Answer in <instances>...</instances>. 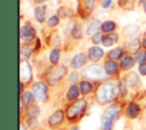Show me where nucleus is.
Masks as SVG:
<instances>
[{"label":"nucleus","mask_w":146,"mask_h":130,"mask_svg":"<svg viewBox=\"0 0 146 130\" xmlns=\"http://www.w3.org/2000/svg\"><path fill=\"white\" fill-rule=\"evenodd\" d=\"M119 91H120V88L116 84H114L113 82L106 81L103 84H100L99 88L97 89L96 97L100 104H107L116 97Z\"/></svg>","instance_id":"obj_1"},{"label":"nucleus","mask_w":146,"mask_h":130,"mask_svg":"<svg viewBox=\"0 0 146 130\" xmlns=\"http://www.w3.org/2000/svg\"><path fill=\"white\" fill-rule=\"evenodd\" d=\"M120 113V106L114 104L107 107L102 115V130H112V124Z\"/></svg>","instance_id":"obj_2"},{"label":"nucleus","mask_w":146,"mask_h":130,"mask_svg":"<svg viewBox=\"0 0 146 130\" xmlns=\"http://www.w3.org/2000/svg\"><path fill=\"white\" fill-rule=\"evenodd\" d=\"M87 107V103L84 99H79L76 101H74L72 105H70L66 109V116L70 119V120H74L76 119L78 116H80L83 111L86 109Z\"/></svg>","instance_id":"obj_3"},{"label":"nucleus","mask_w":146,"mask_h":130,"mask_svg":"<svg viewBox=\"0 0 146 130\" xmlns=\"http://www.w3.org/2000/svg\"><path fill=\"white\" fill-rule=\"evenodd\" d=\"M83 76L90 80H100L104 78V70L99 65H91L83 71Z\"/></svg>","instance_id":"obj_4"},{"label":"nucleus","mask_w":146,"mask_h":130,"mask_svg":"<svg viewBox=\"0 0 146 130\" xmlns=\"http://www.w3.org/2000/svg\"><path fill=\"white\" fill-rule=\"evenodd\" d=\"M19 78L21 82H30L32 79V70L27 60H22L19 64Z\"/></svg>","instance_id":"obj_5"},{"label":"nucleus","mask_w":146,"mask_h":130,"mask_svg":"<svg viewBox=\"0 0 146 130\" xmlns=\"http://www.w3.org/2000/svg\"><path fill=\"white\" fill-rule=\"evenodd\" d=\"M33 92H34V96L39 100L44 101L47 98V86L42 82H36L33 86Z\"/></svg>","instance_id":"obj_6"},{"label":"nucleus","mask_w":146,"mask_h":130,"mask_svg":"<svg viewBox=\"0 0 146 130\" xmlns=\"http://www.w3.org/2000/svg\"><path fill=\"white\" fill-rule=\"evenodd\" d=\"M66 73V68L64 66H58L54 68L49 74V82L50 84H55L57 81H59Z\"/></svg>","instance_id":"obj_7"},{"label":"nucleus","mask_w":146,"mask_h":130,"mask_svg":"<svg viewBox=\"0 0 146 130\" xmlns=\"http://www.w3.org/2000/svg\"><path fill=\"white\" fill-rule=\"evenodd\" d=\"M34 38H35V32H34V29L31 25L27 24V25H25V26L22 27V30H21V39L23 41H25V42L29 43Z\"/></svg>","instance_id":"obj_8"},{"label":"nucleus","mask_w":146,"mask_h":130,"mask_svg":"<svg viewBox=\"0 0 146 130\" xmlns=\"http://www.w3.org/2000/svg\"><path fill=\"white\" fill-rule=\"evenodd\" d=\"M86 63H87V57H86V55H84V54H78V55H75V56L73 57V59H72V62H71V65H72V67H74V68H80V67H82Z\"/></svg>","instance_id":"obj_9"},{"label":"nucleus","mask_w":146,"mask_h":130,"mask_svg":"<svg viewBox=\"0 0 146 130\" xmlns=\"http://www.w3.org/2000/svg\"><path fill=\"white\" fill-rule=\"evenodd\" d=\"M103 55H104V51L99 47H91L89 49V58L92 62H97L100 57H103Z\"/></svg>","instance_id":"obj_10"},{"label":"nucleus","mask_w":146,"mask_h":130,"mask_svg":"<svg viewBox=\"0 0 146 130\" xmlns=\"http://www.w3.org/2000/svg\"><path fill=\"white\" fill-rule=\"evenodd\" d=\"M64 119V113L63 111H57L55 112L50 117H49V124L50 125H57L59 124Z\"/></svg>","instance_id":"obj_11"},{"label":"nucleus","mask_w":146,"mask_h":130,"mask_svg":"<svg viewBox=\"0 0 146 130\" xmlns=\"http://www.w3.org/2000/svg\"><path fill=\"white\" fill-rule=\"evenodd\" d=\"M139 113H140V108H139V106H138L137 104H135V103H131V104L128 106V108H127V115H128L129 117H131V119L137 117V116L139 115Z\"/></svg>","instance_id":"obj_12"},{"label":"nucleus","mask_w":146,"mask_h":130,"mask_svg":"<svg viewBox=\"0 0 146 130\" xmlns=\"http://www.w3.org/2000/svg\"><path fill=\"white\" fill-rule=\"evenodd\" d=\"M120 64H121V67L123 70H129V68H131L133 66V58L131 56H129V55H123L121 57Z\"/></svg>","instance_id":"obj_13"},{"label":"nucleus","mask_w":146,"mask_h":130,"mask_svg":"<svg viewBox=\"0 0 146 130\" xmlns=\"http://www.w3.org/2000/svg\"><path fill=\"white\" fill-rule=\"evenodd\" d=\"M104 67H105V72H106L107 74H110V75L115 74V73L117 72V70H119L117 63H115V62H113V60L106 62L105 65H104Z\"/></svg>","instance_id":"obj_14"},{"label":"nucleus","mask_w":146,"mask_h":130,"mask_svg":"<svg viewBox=\"0 0 146 130\" xmlns=\"http://www.w3.org/2000/svg\"><path fill=\"white\" fill-rule=\"evenodd\" d=\"M46 10H47L46 6H39V7H36V8L34 9V16H35V18H36L38 22L42 23V22L44 21Z\"/></svg>","instance_id":"obj_15"},{"label":"nucleus","mask_w":146,"mask_h":130,"mask_svg":"<svg viewBox=\"0 0 146 130\" xmlns=\"http://www.w3.org/2000/svg\"><path fill=\"white\" fill-rule=\"evenodd\" d=\"M117 39H119V35H117L116 33H110V34H107V35L104 36V39H103V44H104L105 47H110V46H112L113 43H115V42L117 41Z\"/></svg>","instance_id":"obj_16"},{"label":"nucleus","mask_w":146,"mask_h":130,"mask_svg":"<svg viewBox=\"0 0 146 130\" xmlns=\"http://www.w3.org/2000/svg\"><path fill=\"white\" fill-rule=\"evenodd\" d=\"M99 27H100V22H99L98 19H95V21H92V22L89 24L87 32H88L89 35H95L96 33H98V29H99Z\"/></svg>","instance_id":"obj_17"},{"label":"nucleus","mask_w":146,"mask_h":130,"mask_svg":"<svg viewBox=\"0 0 146 130\" xmlns=\"http://www.w3.org/2000/svg\"><path fill=\"white\" fill-rule=\"evenodd\" d=\"M138 32H139V27L137 25H128L123 29V33L129 36L136 35V34H138Z\"/></svg>","instance_id":"obj_18"},{"label":"nucleus","mask_w":146,"mask_h":130,"mask_svg":"<svg viewBox=\"0 0 146 130\" xmlns=\"http://www.w3.org/2000/svg\"><path fill=\"white\" fill-rule=\"evenodd\" d=\"M127 82H128V84H129L130 87L135 88V87H137V86L139 84V78H138V75H137L136 73L131 72V73H130V74L128 75Z\"/></svg>","instance_id":"obj_19"},{"label":"nucleus","mask_w":146,"mask_h":130,"mask_svg":"<svg viewBox=\"0 0 146 130\" xmlns=\"http://www.w3.org/2000/svg\"><path fill=\"white\" fill-rule=\"evenodd\" d=\"M79 94H80V91H79L78 87L73 84V86L68 89V91H67V99H70V100H75V99L79 97Z\"/></svg>","instance_id":"obj_20"},{"label":"nucleus","mask_w":146,"mask_h":130,"mask_svg":"<svg viewBox=\"0 0 146 130\" xmlns=\"http://www.w3.org/2000/svg\"><path fill=\"white\" fill-rule=\"evenodd\" d=\"M39 114H40V108L36 105H32L27 108V115L30 119H36Z\"/></svg>","instance_id":"obj_21"},{"label":"nucleus","mask_w":146,"mask_h":130,"mask_svg":"<svg viewBox=\"0 0 146 130\" xmlns=\"http://www.w3.org/2000/svg\"><path fill=\"white\" fill-rule=\"evenodd\" d=\"M32 50H33V47L30 46L29 43H27V44H23V46L21 47V56H22L23 58H27V57L31 55Z\"/></svg>","instance_id":"obj_22"},{"label":"nucleus","mask_w":146,"mask_h":130,"mask_svg":"<svg viewBox=\"0 0 146 130\" xmlns=\"http://www.w3.org/2000/svg\"><path fill=\"white\" fill-rule=\"evenodd\" d=\"M108 57H110V59H112V60H115V59H119V58H121L122 57V49L121 48H114L113 50H111L110 52H108Z\"/></svg>","instance_id":"obj_23"},{"label":"nucleus","mask_w":146,"mask_h":130,"mask_svg":"<svg viewBox=\"0 0 146 130\" xmlns=\"http://www.w3.org/2000/svg\"><path fill=\"white\" fill-rule=\"evenodd\" d=\"M91 89H92V84L89 81H82L80 83V90H81L82 94H84V95L89 94L91 91Z\"/></svg>","instance_id":"obj_24"},{"label":"nucleus","mask_w":146,"mask_h":130,"mask_svg":"<svg viewBox=\"0 0 146 130\" xmlns=\"http://www.w3.org/2000/svg\"><path fill=\"white\" fill-rule=\"evenodd\" d=\"M115 23L113 21H107L102 25V30L104 32H113L115 30Z\"/></svg>","instance_id":"obj_25"},{"label":"nucleus","mask_w":146,"mask_h":130,"mask_svg":"<svg viewBox=\"0 0 146 130\" xmlns=\"http://www.w3.org/2000/svg\"><path fill=\"white\" fill-rule=\"evenodd\" d=\"M33 100H34V96H33L31 92L26 91V92H24V94L22 95V98H21V101H22V103L29 105V104H31Z\"/></svg>","instance_id":"obj_26"},{"label":"nucleus","mask_w":146,"mask_h":130,"mask_svg":"<svg viewBox=\"0 0 146 130\" xmlns=\"http://www.w3.org/2000/svg\"><path fill=\"white\" fill-rule=\"evenodd\" d=\"M72 35L75 39H81L82 38V27H81V25L75 24L73 26V29H72Z\"/></svg>","instance_id":"obj_27"},{"label":"nucleus","mask_w":146,"mask_h":130,"mask_svg":"<svg viewBox=\"0 0 146 130\" xmlns=\"http://www.w3.org/2000/svg\"><path fill=\"white\" fill-rule=\"evenodd\" d=\"M127 48L131 51V52H136L137 49L139 48V41L137 39H133L132 41H130L128 44H127Z\"/></svg>","instance_id":"obj_28"},{"label":"nucleus","mask_w":146,"mask_h":130,"mask_svg":"<svg viewBox=\"0 0 146 130\" xmlns=\"http://www.w3.org/2000/svg\"><path fill=\"white\" fill-rule=\"evenodd\" d=\"M59 60V50L58 49H54L50 52V62L52 64H57Z\"/></svg>","instance_id":"obj_29"},{"label":"nucleus","mask_w":146,"mask_h":130,"mask_svg":"<svg viewBox=\"0 0 146 130\" xmlns=\"http://www.w3.org/2000/svg\"><path fill=\"white\" fill-rule=\"evenodd\" d=\"M127 84H128V82H127L125 78H122V80L119 83V88H120V91H121V95L122 96H125L127 95Z\"/></svg>","instance_id":"obj_30"},{"label":"nucleus","mask_w":146,"mask_h":130,"mask_svg":"<svg viewBox=\"0 0 146 130\" xmlns=\"http://www.w3.org/2000/svg\"><path fill=\"white\" fill-rule=\"evenodd\" d=\"M136 60L138 63H146V50H140L136 55Z\"/></svg>","instance_id":"obj_31"},{"label":"nucleus","mask_w":146,"mask_h":130,"mask_svg":"<svg viewBox=\"0 0 146 130\" xmlns=\"http://www.w3.org/2000/svg\"><path fill=\"white\" fill-rule=\"evenodd\" d=\"M58 22H59L58 16L54 15V16H51V17L48 19V25H49V26H56V25L58 24Z\"/></svg>","instance_id":"obj_32"},{"label":"nucleus","mask_w":146,"mask_h":130,"mask_svg":"<svg viewBox=\"0 0 146 130\" xmlns=\"http://www.w3.org/2000/svg\"><path fill=\"white\" fill-rule=\"evenodd\" d=\"M103 39H104V36H103V34L102 33H96L95 35H92V41H94V43H100V42H103Z\"/></svg>","instance_id":"obj_33"},{"label":"nucleus","mask_w":146,"mask_h":130,"mask_svg":"<svg viewBox=\"0 0 146 130\" xmlns=\"http://www.w3.org/2000/svg\"><path fill=\"white\" fill-rule=\"evenodd\" d=\"M95 1L96 0H84V5L88 9H92L94 6H95Z\"/></svg>","instance_id":"obj_34"},{"label":"nucleus","mask_w":146,"mask_h":130,"mask_svg":"<svg viewBox=\"0 0 146 130\" xmlns=\"http://www.w3.org/2000/svg\"><path fill=\"white\" fill-rule=\"evenodd\" d=\"M76 80H78V73L74 71V72H72L71 75H70V82H71V83H74Z\"/></svg>","instance_id":"obj_35"},{"label":"nucleus","mask_w":146,"mask_h":130,"mask_svg":"<svg viewBox=\"0 0 146 130\" xmlns=\"http://www.w3.org/2000/svg\"><path fill=\"white\" fill-rule=\"evenodd\" d=\"M139 72L143 74V75H146V63H141L140 66H139Z\"/></svg>","instance_id":"obj_36"},{"label":"nucleus","mask_w":146,"mask_h":130,"mask_svg":"<svg viewBox=\"0 0 146 130\" xmlns=\"http://www.w3.org/2000/svg\"><path fill=\"white\" fill-rule=\"evenodd\" d=\"M112 0H103V3H102V7L103 8H108L110 5H111Z\"/></svg>","instance_id":"obj_37"},{"label":"nucleus","mask_w":146,"mask_h":130,"mask_svg":"<svg viewBox=\"0 0 146 130\" xmlns=\"http://www.w3.org/2000/svg\"><path fill=\"white\" fill-rule=\"evenodd\" d=\"M143 46L146 48V33H145L144 36H143Z\"/></svg>","instance_id":"obj_38"},{"label":"nucleus","mask_w":146,"mask_h":130,"mask_svg":"<svg viewBox=\"0 0 146 130\" xmlns=\"http://www.w3.org/2000/svg\"><path fill=\"white\" fill-rule=\"evenodd\" d=\"M143 7H144V10H145V13H146V0L143 1Z\"/></svg>","instance_id":"obj_39"},{"label":"nucleus","mask_w":146,"mask_h":130,"mask_svg":"<svg viewBox=\"0 0 146 130\" xmlns=\"http://www.w3.org/2000/svg\"><path fill=\"white\" fill-rule=\"evenodd\" d=\"M34 1H35L36 3H41V2H43L44 0H34Z\"/></svg>","instance_id":"obj_40"},{"label":"nucleus","mask_w":146,"mask_h":130,"mask_svg":"<svg viewBox=\"0 0 146 130\" xmlns=\"http://www.w3.org/2000/svg\"><path fill=\"white\" fill-rule=\"evenodd\" d=\"M21 130H26V129H25V127H24V125H23V124H22V125H21Z\"/></svg>","instance_id":"obj_41"},{"label":"nucleus","mask_w":146,"mask_h":130,"mask_svg":"<svg viewBox=\"0 0 146 130\" xmlns=\"http://www.w3.org/2000/svg\"><path fill=\"white\" fill-rule=\"evenodd\" d=\"M71 130H79V128H78V127H74V128H72Z\"/></svg>","instance_id":"obj_42"}]
</instances>
